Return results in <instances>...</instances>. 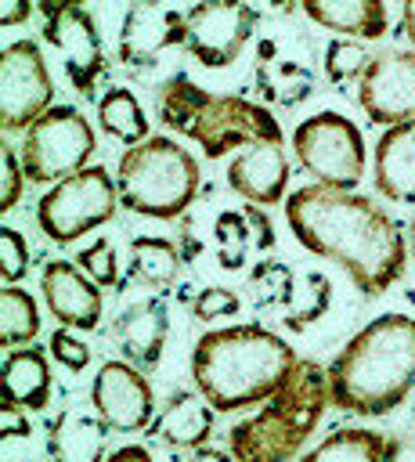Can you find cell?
Segmentation results:
<instances>
[{
  "label": "cell",
  "instance_id": "6da1fadb",
  "mask_svg": "<svg viewBox=\"0 0 415 462\" xmlns=\"http://www.w3.org/2000/svg\"><path fill=\"white\" fill-rule=\"evenodd\" d=\"M285 220L303 249L336 260L364 296L386 292L404 274V235L397 220L364 195L303 184L285 199Z\"/></svg>",
  "mask_w": 415,
  "mask_h": 462
},
{
  "label": "cell",
  "instance_id": "7a4b0ae2",
  "mask_svg": "<svg viewBox=\"0 0 415 462\" xmlns=\"http://www.w3.org/2000/svg\"><path fill=\"white\" fill-rule=\"evenodd\" d=\"M328 404L350 415H386L415 386V318L379 314L346 339L325 368Z\"/></svg>",
  "mask_w": 415,
  "mask_h": 462
},
{
  "label": "cell",
  "instance_id": "3957f363",
  "mask_svg": "<svg viewBox=\"0 0 415 462\" xmlns=\"http://www.w3.org/2000/svg\"><path fill=\"white\" fill-rule=\"evenodd\" d=\"M296 350L263 325L206 332L191 350V379L213 411H238L267 401L296 368Z\"/></svg>",
  "mask_w": 415,
  "mask_h": 462
},
{
  "label": "cell",
  "instance_id": "277c9868",
  "mask_svg": "<svg viewBox=\"0 0 415 462\" xmlns=\"http://www.w3.org/2000/svg\"><path fill=\"white\" fill-rule=\"evenodd\" d=\"M159 123L195 141L209 159H220L235 148H249L256 141L281 144L278 119L238 94H209L184 72L170 76L155 94Z\"/></svg>",
  "mask_w": 415,
  "mask_h": 462
},
{
  "label": "cell",
  "instance_id": "5b68a950",
  "mask_svg": "<svg viewBox=\"0 0 415 462\" xmlns=\"http://www.w3.org/2000/svg\"><path fill=\"white\" fill-rule=\"evenodd\" d=\"M328 408V375L318 361L300 357L292 375L263 408L227 430L235 462H292Z\"/></svg>",
  "mask_w": 415,
  "mask_h": 462
},
{
  "label": "cell",
  "instance_id": "8992f818",
  "mask_svg": "<svg viewBox=\"0 0 415 462\" xmlns=\"http://www.w3.org/2000/svg\"><path fill=\"white\" fill-rule=\"evenodd\" d=\"M202 173L195 155L170 137H148L119 155L115 191L119 202L141 217L177 220L198 195Z\"/></svg>",
  "mask_w": 415,
  "mask_h": 462
},
{
  "label": "cell",
  "instance_id": "52a82bcc",
  "mask_svg": "<svg viewBox=\"0 0 415 462\" xmlns=\"http://www.w3.org/2000/svg\"><path fill=\"white\" fill-rule=\"evenodd\" d=\"M115 206H119V191H115L112 173L105 166H87L40 195L36 224L51 242L69 245L83 238L87 231L108 224Z\"/></svg>",
  "mask_w": 415,
  "mask_h": 462
},
{
  "label": "cell",
  "instance_id": "ba28073f",
  "mask_svg": "<svg viewBox=\"0 0 415 462\" xmlns=\"http://www.w3.org/2000/svg\"><path fill=\"white\" fill-rule=\"evenodd\" d=\"M94 148L97 141H94L87 116L72 105H54L25 130V141H22L25 180L58 184L87 170V159L94 155Z\"/></svg>",
  "mask_w": 415,
  "mask_h": 462
},
{
  "label": "cell",
  "instance_id": "9c48e42d",
  "mask_svg": "<svg viewBox=\"0 0 415 462\" xmlns=\"http://www.w3.org/2000/svg\"><path fill=\"white\" fill-rule=\"evenodd\" d=\"M292 152L307 173L318 177V184L350 191L361 184L364 173V137L357 123H350L339 112H318L307 116L292 130Z\"/></svg>",
  "mask_w": 415,
  "mask_h": 462
},
{
  "label": "cell",
  "instance_id": "30bf717a",
  "mask_svg": "<svg viewBox=\"0 0 415 462\" xmlns=\"http://www.w3.org/2000/svg\"><path fill=\"white\" fill-rule=\"evenodd\" d=\"M36 11L43 18V40L61 54L69 83L83 97H94V83L108 61H105V43L90 11L72 0H43Z\"/></svg>",
  "mask_w": 415,
  "mask_h": 462
},
{
  "label": "cell",
  "instance_id": "8fae6325",
  "mask_svg": "<svg viewBox=\"0 0 415 462\" xmlns=\"http://www.w3.org/2000/svg\"><path fill=\"white\" fill-rule=\"evenodd\" d=\"M54 83L47 72V61L32 40H14L0 54V126L29 130L51 105Z\"/></svg>",
  "mask_w": 415,
  "mask_h": 462
},
{
  "label": "cell",
  "instance_id": "7c38bea8",
  "mask_svg": "<svg viewBox=\"0 0 415 462\" xmlns=\"http://www.w3.org/2000/svg\"><path fill=\"white\" fill-rule=\"evenodd\" d=\"M260 11L249 4H195L184 11V47L206 69L231 65L253 40Z\"/></svg>",
  "mask_w": 415,
  "mask_h": 462
},
{
  "label": "cell",
  "instance_id": "4fadbf2b",
  "mask_svg": "<svg viewBox=\"0 0 415 462\" xmlns=\"http://www.w3.org/2000/svg\"><path fill=\"white\" fill-rule=\"evenodd\" d=\"M357 101L379 126L415 123V51L372 54L357 76Z\"/></svg>",
  "mask_w": 415,
  "mask_h": 462
},
{
  "label": "cell",
  "instance_id": "5bb4252c",
  "mask_svg": "<svg viewBox=\"0 0 415 462\" xmlns=\"http://www.w3.org/2000/svg\"><path fill=\"white\" fill-rule=\"evenodd\" d=\"M90 404L112 433L148 430L155 419V393L144 372L130 361H105L90 383Z\"/></svg>",
  "mask_w": 415,
  "mask_h": 462
},
{
  "label": "cell",
  "instance_id": "9a60e30c",
  "mask_svg": "<svg viewBox=\"0 0 415 462\" xmlns=\"http://www.w3.org/2000/svg\"><path fill=\"white\" fill-rule=\"evenodd\" d=\"M184 43V11L173 4H130L119 25V61L148 69L166 47Z\"/></svg>",
  "mask_w": 415,
  "mask_h": 462
},
{
  "label": "cell",
  "instance_id": "2e32d148",
  "mask_svg": "<svg viewBox=\"0 0 415 462\" xmlns=\"http://www.w3.org/2000/svg\"><path fill=\"white\" fill-rule=\"evenodd\" d=\"M43 303L65 328H97L101 321V289L72 263V260H47L43 263Z\"/></svg>",
  "mask_w": 415,
  "mask_h": 462
},
{
  "label": "cell",
  "instance_id": "e0dca14e",
  "mask_svg": "<svg viewBox=\"0 0 415 462\" xmlns=\"http://www.w3.org/2000/svg\"><path fill=\"white\" fill-rule=\"evenodd\" d=\"M227 184L253 206H274L289 184V159L285 148L274 141H256L235 155L227 166Z\"/></svg>",
  "mask_w": 415,
  "mask_h": 462
},
{
  "label": "cell",
  "instance_id": "ac0fdd59",
  "mask_svg": "<svg viewBox=\"0 0 415 462\" xmlns=\"http://www.w3.org/2000/svg\"><path fill=\"white\" fill-rule=\"evenodd\" d=\"M166 332H170V318H166L162 300H155V296L130 303L112 325L115 346L137 368H155L159 365L162 346H166Z\"/></svg>",
  "mask_w": 415,
  "mask_h": 462
},
{
  "label": "cell",
  "instance_id": "d6986e66",
  "mask_svg": "<svg viewBox=\"0 0 415 462\" xmlns=\"http://www.w3.org/2000/svg\"><path fill=\"white\" fill-rule=\"evenodd\" d=\"M375 188L390 202H415V123L386 126L375 141Z\"/></svg>",
  "mask_w": 415,
  "mask_h": 462
},
{
  "label": "cell",
  "instance_id": "ffe728a7",
  "mask_svg": "<svg viewBox=\"0 0 415 462\" xmlns=\"http://www.w3.org/2000/svg\"><path fill=\"white\" fill-rule=\"evenodd\" d=\"M213 415L217 411L202 393L177 390L152 419L148 437H155L170 448H206V440L213 433Z\"/></svg>",
  "mask_w": 415,
  "mask_h": 462
},
{
  "label": "cell",
  "instance_id": "44dd1931",
  "mask_svg": "<svg viewBox=\"0 0 415 462\" xmlns=\"http://www.w3.org/2000/svg\"><path fill=\"white\" fill-rule=\"evenodd\" d=\"M105 437H108V426L101 422V415L69 408L47 430V455L51 462H101Z\"/></svg>",
  "mask_w": 415,
  "mask_h": 462
},
{
  "label": "cell",
  "instance_id": "7402d4cb",
  "mask_svg": "<svg viewBox=\"0 0 415 462\" xmlns=\"http://www.w3.org/2000/svg\"><path fill=\"white\" fill-rule=\"evenodd\" d=\"M256 94L267 101V105H281V108H292L300 101L310 97L314 90V72L292 58H278L274 43L263 40L260 43V58H256Z\"/></svg>",
  "mask_w": 415,
  "mask_h": 462
},
{
  "label": "cell",
  "instance_id": "603a6c76",
  "mask_svg": "<svg viewBox=\"0 0 415 462\" xmlns=\"http://www.w3.org/2000/svg\"><path fill=\"white\" fill-rule=\"evenodd\" d=\"M397 455H401L397 437L361 426H339L321 444L303 451L300 462H397Z\"/></svg>",
  "mask_w": 415,
  "mask_h": 462
},
{
  "label": "cell",
  "instance_id": "cb8c5ba5",
  "mask_svg": "<svg viewBox=\"0 0 415 462\" xmlns=\"http://www.w3.org/2000/svg\"><path fill=\"white\" fill-rule=\"evenodd\" d=\"M303 14L321 29L361 40H379L390 29L386 4L379 0H303Z\"/></svg>",
  "mask_w": 415,
  "mask_h": 462
},
{
  "label": "cell",
  "instance_id": "d4e9b609",
  "mask_svg": "<svg viewBox=\"0 0 415 462\" xmlns=\"http://www.w3.org/2000/svg\"><path fill=\"white\" fill-rule=\"evenodd\" d=\"M51 401V361L40 346H18L4 357V404L40 411Z\"/></svg>",
  "mask_w": 415,
  "mask_h": 462
},
{
  "label": "cell",
  "instance_id": "484cf974",
  "mask_svg": "<svg viewBox=\"0 0 415 462\" xmlns=\"http://www.w3.org/2000/svg\"><path fill=\"white\" fill-rule=\"evenodd\" d=\"M180 249L170 242V238H159V235H137L130 238V278L148 285V289H170L180 274Z\"/></svg>",
  "mask_w": 415,
  "mask_h": 462
},
{
  "label": "cell",
  "instance_id": "4316f807",
  "mask_svg": "<svg viewBox=\"0 0 415 462\" xmlns=\"http://www.w3.org/2000/svg\"><path fill=\"white\" fill-rule=\"evenodd\" d=\"M97 119H101V130L123 144H141L148 141V116L141 108V101L126 90V87H108L97 101Z\"/></svg>",
  "mask_w": 415,
  "mask_h": 462
},
{
  "label": "cell",
  "instance_id": "83f0119b",
  "mask_svg": "<svg viewBox=\"0 0 415 462\" xmlns=\"http://www.w3.org/2000/svg\"><path fill=\"white\" fill-rule=\"evenodd\" d=\"M36 332H40L36 300L18 285H4L0 289V343L18 350L29 339H36Z\"/></svg>",
  "mask_w": 415,
  "mask_h": 462
},
{
  "label": "cell",
  "instance_id": "f1b7e54d",
  "mask_svg": "<svg viewBox=\"0 0 415 462\" xmlns=\"http://www.w3.org/2000/svg\"><path fill=\"white\" fill-rule=\"evenodd\" d=\"M296 292V274L285 260H260L249 271V300L253 307L267 310V307H289Z\"/></svg>",
  "mask_w": 415,
  "mask_h": 462
},
{
  "label": "cell",
  "instance_id": "f546056e",
  "mask_svg": "<svg viewBox=\"0 0 415 462\" xmlns=\"http://www.w3.org/2000/svg\"><path fill=\"white\" fill-rule=\"evenodd\" d=\"M328 303H332V282L321 271H307L296 282L292 303L285 307V328L289 332H303L307 325H314L318 318H325Z\"/></svg>",
  "mask_w": 415,
  "mask_h": 462
},
{
  "label": "cell",
  "instance_id": "4dcf8cb0",
  "mask_svg": "<svg viewBox=\"0 0 415 462\" xmlns=\"http://www.w3.org/2000/svg\"><path fill=\"white\" fill-rule=\"evenodd\" d=\"M213 238H217V260L224 271H242L245 267V253L256 249L253 245V227L245 220L242 209H224L213 220Z\"/></svg>",
  "mask_w": 415,
  "mask_h": 462
},
{
  "label": "cell",
  "instance_id": "1f68e13d",
  "mask_svg": "<svg viewBox=\"0 0 415 462\" xmlns=\"http://www.w3.org/2000/svg\"><path fill=\"white\" fill-rule=\"evenodd\" d=\"M76 267L94 282V285H115L119 282V256H115V245L108 238H97L90 242L87 249L76 253Z\"/></svg>",
  "mask_w": 415,
  "mask_h": 462
},
{
  "label": "cell",
  "instance_id": "d6a6232c",
  "mask_svg": "<svg viewBox=\"0 0 415 462\" xmlns=\"http://www.w3.org/2000/svg\"><path fill=\"white\" fill-rule=\"evenodd\" d=\"M368 61H372V54H364V47L354 43V40H332L325 47V76L332 83H343V79L361 76Z\"/></svg>",
  "mask_w": 415,
  "mask_h": 462
},
{
  "label": "cell",
  "instance_id": "836d02e7",
  "mask_svg": "<svg viewBox=\"0 0 415 462\" xmlns=\"http://www.w3.org/2000/svg\"><path fill=\"white\" fill-rule=\"evenodd\" d=\"M238 307H242V300H238L231 289H224V285H206V289H198V296L191 300V314H195L198 321L231 318V314H238Z\"/></svg>",
  "mask_w": 415,
  "mask_h": 462
},
{
  "label": "cell",
  "instance_id": "e575fe53",
  "mask_svg": "<svg viewBox=\"0 0 415 462\" xmlns=\"http://www.w3.org/2000/svg\"><path fill=\"white\" fill-rule=\"evenodd\" d=\"M0 271L7 285H18L29 271V249L14 227H0Z\"/></svg>",
  "mask_w": 415,
  "mask_h": 462
},
{
  "label": "cell",
  "instance_id": "d590c367",
  "mask_svg": "<svg viewBox=\"0 0 415 462\" xmlns=\"http://www.w3.org/2000/svg\"><path fill=\"white\" fill-rule=\"evenodd\" d=\"M51 357L58 365H65L69 372H83L90 365V346L83 339H76L69 328H58V332H51Z\"/></svg>",
  "mask_w": 415,
  "mask_h": 462
},
{
  "label": "cell",
  "instance_id": "8d00e7d4",
  "mask_svg": "<svg viewBox=\"0 0 415 462\" xmlns=\"http://www.w3.org/2000/svg\"><path fill=\"white\" fill-rule=\"evenodd\" d=\"M0 166H4V188H0V209H14L18 199H22V180H25V166L22 159H14V148L4 141L0 148Z\"/></svg>",
  "mask_w": 415,
  "mask_h": 462
},
{
  "label": "cell",
  "instance_id": "74e56055",
  "mask_svg": "<svg viewBox=\"0 0 415 462\" xmlns=\"http://www.w3.org/2000/svg\"><path fill=\"white\" fill-rule=\"evenodd\" d=\"M245 220H249V227H253V245L260 249V253H267V249H274V227H271V220H267V213L260 209V206H253V202H245Z\"/></svg>",
  "mask_w": 415,
  "mask_h": 462
},
{
  "label": "cell",
  "instance_id": "f35d334b",
  "mask_svg": "<svg viewBox=\"0 0 415 462\" xmlns=\"http://www.w3.org/2000/svg\"><path fill=\"white\" fill-rule=\"evenodd\" d=\"M4 437H29V422L18 404H4Z\"/></svg>",
  "mask_w": 415,
  "mask_h": 462
},
{
  "label": "cell",
  "instance_id": "ab89813d",
  "mask_svg": "<svg viewBox=\"0 0 415 462\" xmlns=\"http://www.w3.org/2000/svg\"><path fill=\"white\" fill-rule=\"evenodd\" d=\"M32 14V4H25V0H4V7H0V25H11V22H25Z\"/></svg>",
  "mask_w": 415,
  "mask_h": 462
},
{
  "label": "cell",
  "instance_id": "60d3db41",
  "mask_svg": "<svg viewBox=\"0 0 415 462\" xmlns=\"http://www.w3.org/2000/svg\"><path fill=\"white\" fill-rule=\"evenodd\" d=\"M105 462H152V455L141 448V444H126V448H119V451H112Z\"/></svg>",
  "mask_w": 415,
  "mask_h": 462
},
{
  "label": "cell",
  "instance_id": "b9f144b4",
  "mask_svg": "<svg viewBox=\"0 0 415 462\" xmlns=\"http://www.w3.org/2000/svg\"><path fill=\"white\" fill-rule=\"evenodd\" d=\"M188 462H235L231 455H224L220 448H195V455Z\"/></svg>",
  "mask_w": 415,
  "mask_h": 462
},
{
  "label": "cell",
  "instance_id": "7bdbcfd3",
  "mask_svg": "<svg viewBox=\"0 0 415 462\" xmlns=\"http://www.w3.org/2000/svg\"><path fill=\"white\" fill-rule=\"evenodd\" d=\"M401 32H404V36L411 40V47H415V0L401 7Z\"/></svg>",
  "mask_w": 415,
  "mask_h": 462
},
{
  "label": "cell",
  "instance_id": "ee69618b",
  "mask_svg": "<svg viewBox=\"0 0 415 462\" xmlns=\"http://www.w3.org/2000/svg\"><path fill=\"white\" fill-rule=\"evenodd\" d=\"M408 249H411V256H415V213H411V220H408Z\"/></svg>",
  "mask_w": 415,
  "mask_h": 462
}]
</instances>
